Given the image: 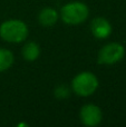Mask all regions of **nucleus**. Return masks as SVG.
Listing matches in <instances>:
<instances>
[{
	"instance_id": "nucleus-8",
	"label": "nucleus",
	"mask_w": 126,
	"mask_h": 127,
	"mask_svg": "<svg viewBox=\"0 0 126 127\" xmlns=\"http://www.w3.org/2000/svg\"><path fill=\"white\" fill-rule=\"evenodd\" d=\"M22 58L27 62H35L40 56V47L35 41H28L21 49Z\"/></svg>"
},
{
	"instance_id": "nucleus-4",
	"label": "nucleus",
	"mask_w": 126,
	"mask_h": 127,
	"mask_svg": "<svg viewBox=\"0 0 126 127\" xmlns=\"http://www.w3.org/2000/svg\"><path fill=\"white\" fill-rule=\"evenodd\" d=\"M125 56V48L120 42H109L105 45L97 56V63L100 65H114L121 62Z\"/></svg>"
},
{
	"instance_id": "nucleus-5",
	"label": "nucleus",
	"mask_w": 126,
	"mask_h": 127,
	"mask_svg": "<svg viewBox=\"0 0 126 127\" xmlns=\"http://www.w3.org/2000/svg\"><path fill=\"white\" fill-rule=\"evenodd\" d=\"M79 118L85 126L95 127L102 123L103 113L97 105L94 104H86L80 108Z\"/></svg>"
},
{
	"instance_id": "nucleus-10",
	"label": "nucleus",
	"mask_w": 126,
	"mask_h": 127,
	"mask_svg": "<svg viewBox=\"0 0 126 127\" xmlns=\"http://www.w3.org/2000/svg\"><path fill=\"white\" fill-rule=\"evenodd\" d=\"M54 95H55V97L58 99H66V98H68L69 95H70V89L65 85H59L55 88Z\"/></svg>"
},
{
	"instance_id": "nucleus-2",
	"label": "nucleus",
	"mask_w": 126,
	"mask_h": 127,
	"mask_svg": "<svg viewBox=\"0 0 126 127\" xmlns=\"http://www.w3.org/2000/svg\"><path fill=\"white\" fill-rule=\"evenodd\" d=\"M89 16V9L84 2L74 1L62 7L59 17L67 25H79L86 21Z\"/></svg>"
},
{
	"instance_id": "nucleus-6",
	"label": "nucleus",
	"mask_w": 126,
	"mask_h": 127,
	"mask_svg": "<svg viewBox=\"0 0 126 127\" xmlns=\"http://www.w3.org/2000/svg\"><path fill=\"white\" fill-rule=\"evenodd\" d=\"M91 31L98 39H106L112 33V25L106 18L96 17L91 22Z\"/></svg>"
},
{
	"instance_id": "nucleus-7",
	"label": "nucleus",
	"mask_w": 126,
	"mask_h": 127,
	"mask_svg": "<svg viewBox=\"0 0 126 127\" xmlns=\"http://www.w3.org/2000/svg\"><path fill=\"white\" fill-rule=\"evenodd\" d=\"M58 18H59V13L50 7L42 8L38 13V22L44 27L54 26L58 21Z\"/></svg>"
},
{
	"instance_id": "nucleus-1",
	"label": "nucleus",
	"mask_w": 126,
	"mask_h": 127,
	"mask_svg": "<svg viewBox=\"0 0 126 127\" xmlns=\"http://www.w3.org/2000/svg\"><path fill=\"white\" fill-rule=\"evenodd\" d=\"M28 35V26L19 19H9L0 25V37L7 42L19 44L25 41Z\"/></svg>"
},
{
	"instance_id": "nucleus-9",
	"label": "nucleus",
	"mask_w": 126,
	"mask_h": 127,
	"mask_svg": "<svg viewBox=\"0 0 126 127\" xmlns=\"http://www.w3.org/2000/svg\"><path fill=\"white\" fill-rule=\"evenodd\" d=\"M13 62H15V57L12 51L6 48H0V72L9 69L12 66Z\"/></svg>"
},
{
	"instance_id": "nucleus-3",
	"label": "nucleus",
	"mask_w": 126,
	"mask_h": 127,
	"mask_svg": "<svg viewBox=\"0 0 126 127\" xmlns=\"http://www.w3.org/2000/svg\"><path fill=\"white\" fill-rule=\"evenodd\" d=\"M98 85V79L93 72L82 71L74 77L71 81V89L78 96L88 97L97 90Z\"/></svg>"
}]
</instances>
